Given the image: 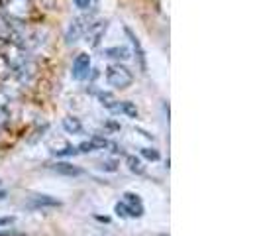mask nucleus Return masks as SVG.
Wrapping results in <instances>:
<instances>
[{
    "label": "nucleus",
    "instance_id": "f257e3e1",
    "mask_svg": "<svg viewBox=\"0 0 261 236\" xmlns=\"http://www.w3.org/2000/svg\"><path fill=\"white\" fill-rule=\"evenodd\" d=\"M106 81H108L110 87L124 91V89L132 87L134 75H132V71L128 67L120 65V63H112V65L106 67Z\"/></svg>",
    "mask_w": 261,
    "mask_h": 236
},
{
    "label": "nucleus",
    "instance_id": "f03ea898",
    "mask_svg": "<svg viewBox=\"0 0 261 236\" xmlns=\"http://www.w3.org/2000/svg\"><path fill=\"white\" fill-rule=\"evenodd\" d=\"M4 12L8 14L10 20L16 22H26L28 18L32 16V0H2V6Z\"/></svg>",
    "mask_w": 261,
    "mask_h": 236
},
{
    "label": "nucleus",
    "instance_id": "7ed1b4c3",
    "mask_svg": "<svg viewBox=\"0 0 261 236\" xmlns=\"http://www.w3.org/2000/svg\"><path fill=\"white\" fill-rule=\"evenodd\" d=\"M4 43H6V45H4V52H0V53L6 57V61L10 63L12 71L20 69V67L24 65V63H28V61H30V57H28V52L24 50V48L16 45V43H12V41H4Z\"/></svg>",
    "mask_w": 261,
    "mask_h": 236
},
{
    "label": "nucleus",
    "instance_id": "20e7f679",
    "mask_svg": "<svg viewBox=\"0 0 261 236\" xmlns=\"http://www.w3.org/2000/svg\"><path fill=\"white\" fill-rule=\"evenodd\" d=\"M106 30H108V20H96V22H89L85 28V39L91 48H96L100 43V39L105 38Z\"/></svg>",
    "mask_w": 261,
    "mask_h": 236
},
{
    "label": "nucleus",
    "instance_id": "39448f33",
    "mask_svg": "<svg viewBox=\"0 0 261 236\" xmlns=\"http://www.w3.org/2000/svg\"><path fill=\"white\" fill-rule=\"evenodd\" d=\"M91 73V55L89 53H79L77 57L73 59V69H71V75L77 81L89 77Z\"/></svg>",
    "mask_w": 261,
    "mask_h": 236
},
{
    "label": "nucleus",
    "instance_id": "423d86ee",
    "mask_svg": "<svg viewBox=\"0 0 261 236\" xmlns=\"http://www.w3.org/2000/svg\"><path fill=\"white\" fill-rule=\"evenodd\" d=\"M47 148H49V152H51L53 156H57V157H67V156L79 154L77 148H73L65 138H51V140L47 142Z\"/></svg>",
    "mask_w": 261,
    "mask_h": 236
},
{
    "label": "nucleus",
    "instance_id": "0eeeda50",
    "mask_svg": "<svg viewBox=\"0 0 261 236\" xmlns=\"http://www.w3.org/2000/svg\"><path fill=\"white\" fill-rule=\"evenodd\" d=\"M85 22H87L85 18H75V20L69 24V28H67V32H65L67 45H75L79 39L83 38L85 28H87V24H85Z\"/></svg>",
    "mask_w": 261,
    "mask_h": 236
},
{
    "label": "nucleus",
    "instance_id": "6e6552de",
    "mask_svg": "<svg viewBox=\"0 0 261 236\" xmlns=\"http://www.w3.org/2000/svg\"><path fill=\"white\" fill-rule=\"evenodd\" d=\"M49 170L55 171L57 175H65V177H79V175H85V170L79 168V166H73L69 161H55L49 166Z\"/></svg>",
    "mask_w": 261,
    "mask_h": 236
},
{
    "label": "nucleus",
    "instance_id": "1a4fd4ad",
    "mask_svg": "<svg viewBox=\"0 0 261 236\" xmlns=\"http://www.w3.org/2000/svg\"><path fill=\"white\" fill-rule=\"evenodd\" d=\"M124 203L128 205V217L130 219H140L144 215V205H142V199L136 193H124Z\"/></svg>",
    "mask_w": 261,
    "mask_h": 236
},
{
    "label": "nucleus",
    "instance_id": "9d476101",
    "mask_svg": "<svg viewBox=\"0 0 261 236\" xmlns=\"http://www.w3.org/2000/svg\"><path fill=\"white\" fill-rule=\"evenodd\" d=\"M124 32H126L128 39L132 41V48H134V53H136V59H138V63H140V69H142V73H145V69H147V63H145V52H144V48H142V43H140V39H138V36L132 32L130 28H124Z\"/></svg>",
    "mask_w": 261,
    "mask_h": 236
},
{
    "label": "nucleus",
    "instance_id": "9b49d317",
    "mask_svg": "<svg viewBox=\"0 0 261 236\" xmlns=\"http://www.w3.org/2000/svg\"><path fill=\"white\" fill-rule=\"evenodd\" d=\"M63 203L59 201V199H55V197H49V195H36L30 199V203H28V207L30 209H45V207H61Z\"/></svg>",
    "mask_w": 261,
    "mask_h": 236
},
{
    "label": "nucleus",
    "instance_id": "f8f14e48",
    "mask_svg": "<svg viewBox=\"0 0 261 236\" xmlns=\"http://www.w3.org/2000/svg\"><path fill=\"white\" fill-rule=\"evenodd\" d=\"M96 99H98L100 106H105L106 110H114V112H116L118 105H120V101L116 99V95L110 91H98L96 92Z\"/></svg>",
    "mask_w": 261,
    "mask_h": 236
},
{
    "label": "nucleus",
    "instance_id": "ddd939ff",
    "mask_svg": "<svg viewBox=\"0 0 261 236\" xmlns=\"http://www.w3.org/2000/svg\"><path fill=\"white\" fill-rule=\"evenodd\" d=\"M105 55L110 59H118V61H126L132 57V52L124 45H114V48H106Z\"/></svg>",
    "mask_w": 261,
    "mask_h": 236
},
{
    "label": "nucleus",
    "instance_id": "4468645a",
    "mask_svg": "<svg viewBox=\"0 0 261 236\" xmlns=\"http://www.w3.org/2000/svg\"><path fill=\"white\" fill-rule=\"evenodd\" d=\"M61 126H63V130L67 134H83V122L79 120L77 116H65L61 120Z\"/></svg>",
    "mask_w": 261,
    "mask_h": 236
},
{
    "label": "nucleus",
    "instance_id": "2eb2a0df",
    "mask_svg": "<svg viewBox=\"0 0 261 236\" xmlns=\"http://www.w3.org/2000/svg\"><path fill=\"white\" fill-rule=\"evenodd\" d=\"M126 163H128V170H130L132 173H136V175H144L145 173L144 161L138 156H126Z\"/></svg>",
    "mask_w": 261,
    "mask_h": 236
},
{
    "label": "nucleus",
    "instance_id": "dca6fc26",
    "mask_svg": "<svg viewBox=\"0 0 261 236\" xmlns=\"http://www.w3.org/2000/svg\"><path fill=\"white\" fill-rule=\"evenodd\" d=\"M116 112H124L126 116L138 118V108H136V105H134V103H130V101H122V103L118 105Z\"/></svg>",
    "mask_w": 261,
    "mask_h": 236
},
{
    "label": "nucleus",
    "instance_id": "f3484780",
    "mask_svg": "<svg viewBox=\"0 0 261 236\" xmlns=\"http://www.w3.org/2000/svg\"><path fill=\"white\" fill-rule=\"evenodd\" d=\"M8 39H10V20L0 14V41L4 43Z\"/></svg>",
    "mask_w": 261,
    "mask_h": 236
},
{
    "label": "nucleus",
    "instance_id": "a211bd4d",
    "mask_svg": "<svg viewBox=\"0 0 261 236\" xmlns=\"http://www.w3.org/2000/svg\"><path fill=\"white\" fill-rule=\"evenodd\" d=\"M12 67H10V63L6 61V57L0 53V81H6V79L12 75Z\"/></svg>",
    "mask_w": 261,
    "mask_h": 236
},
{
    "label": "nucleus",
    "instance_id": "6ab92c4d",
    "mask_svg": "<svg viewBox=\"0 0 261 236\" xmlns=\"http://www.w3.org/2000/svg\"><path fill=\"white\" fill-rule=\"evenodd\" d=\"M91 142H92V146H94V150H106V148L110 146V142L106 140L105 136H98V134H94V136H92Z\"/></svg>",
    "mask_w": 261,
    "mask_h": 236
},
{
    "label": "nucleus",
    "instance_id": "aec40b11",
    "mask_svg": "<svg viewBox=\"0 0 261 236\" xmlns=\"http://www.w3.org/2000/svg\"><path fill=\"white\" fill-rule=\"evenodd\" d=\"M140 154H142L145 159H149V161H157V159H159V152H157L155 148H142Z\"/></svg>",
    "mask_w": 261,
    "mask_h": 236
},
{
    "label": "nucleus",
    "instance_id": "412c9836",
    "mask_svg": "<svg viewBox=\"0 0 261 236\" xmlns=\"http://www.w3.org/2000/svg\"><path fill=\"white\" fill-rule=\"evenodd\" d=\"M114 213H116V217H120V219H130V217H128V205H126L124 201L114 205Z\"/></svg>",
    "mask_w": 261,
    "mask_h": 236
},
{
    "label": "nucleus",
    "instance_id": "4be33fe9",
    "mask_svg": "<svg viewBox=\"0 0 261 236\" xmlns=\"http://www.w3.org/2000/svg\"><path fill=\"white\" fill-rule=\"evenodd\" d=\"M100 170L114 173V171H118V163L114 161V159H110V161H102V163H100Z\"/></svg>",
    "mask_w": 261,
    "mask_h": 236
},
{
    "label": "nucleus",
    "instance_id": "5701e85b",
    "mask_svg": "<svg viewBox=\"0 0 261 236\" xmlns=\"http://www.w3.org/2000/svg\"><path fill=\"white\" fill-rule=\"evenodd\" d=\"M77 152H81V154H91V152H96V150H94V146H92V142L89 140V142H83V144L79 146Z\"/></svg>",
    "mask_w": 261,
    "mask_h": 236
},
{
    "label": "nucleus",
    "instance_id": "b1692460",
    "mask_svg": "<svg viewBox=\"0 0 261 236\" xmlns=\"http://www.w3.org/2000/svg\"><path fill=\"white\" fill-rule=\"evenodd\" d=\"M73 2H75V6L79 10H89L92 4V0H73Z\"/></svg>",
    "mask_w": 261,
    "mask_h": 236
},
{
    "label": "nucleus",
    "instance_id": "393cba45",
    "mask_svg": "<svg viewBox=\"0 0 261 236\" xmlns=\"http://www.w3.org/2000/svg\"><path fill=\"white\" fill-rule=\"evenodd\" d=\"M105 126L106 128H112V130H120V128H122V126H120L118 122H114V120H106Z\"/></svg>",
    "mask_w": 261,
    "mask_h": 236
},
{
    "label": "nucleus",
    "instance_id": "a878e982",
    "mask_svg": "<svg viewBox=\"0 0 261 236\" xmlns=\"http://www.w3.org/2000/svg\"><path fill=\"white\" fill-rule=\"evenodd\" d=\"M14 221H16L14 217H4V219H0V226H10Z\"/></svg>",
    "mask_w": 261,
    "mask_h": 236
},
{
    "label": "nucleus",
    "instance_id": "bb28decb",
    "mask_svg": "<svg viewBox=\"0 0 261 236\" xmlns=\"http://www.w3.org/2000/svg\"><path fill=\"white\" fill-rule=\"evenodd\" d=\"M96 219H98V221H105V223H110V219H108V217H96Z\"/></svg>",
    "mask_w": 261,
    "mask_h": 236
},
{
    "label": "nucleus",
    "instance_id": "cd10ccee",
    "mask_svg": "<svg viewBox=\"0 0 261 236\" xmlns=\"http://www.w3.org/2000/svg\"><path fill=\"white\" fill-rule=\"evenodd\" d=\"M4 199H6V191H2V189H0V201H4Z\"/></svg>",
    "mask_w": 261,
    "mask_h": 236
},
{
    "label": "nucleus",
    "instance_id": "c85d7f7f",
    "mask_svg": "<svg viewBox=\"0 0 261 236\" xmlns=\"http://www.w3.org/2000/svg\"><path fill=\"white\" fill-rule=\"evenodd\" d=\"M0 6H2V0H0Z\"/></svg>",
    "mask_w": 261,
    "mask_h": 236
}]
</instances>
